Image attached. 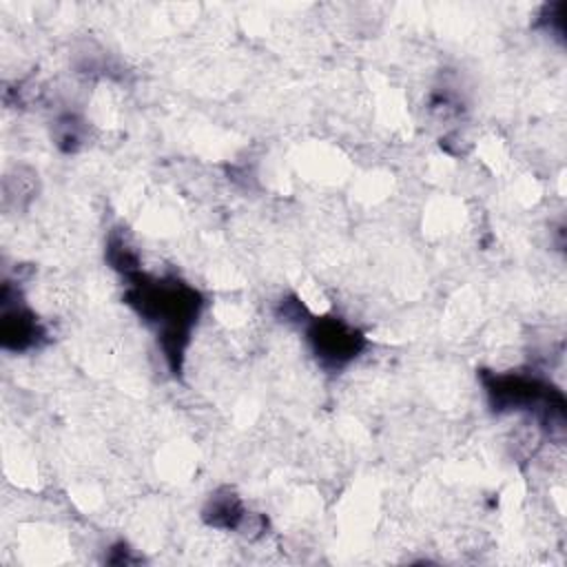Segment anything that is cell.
Listing matches in <instances>:
<instances>
[{"instance_id": "2", "label": "cell", "mask_w": 567, "mask_h": 567, "mask_svg": "<svg viewBox=\"0 0 567 567\" xmlns=\"http://www.w3.org/2000/svg\"><path fill=\"white\" fill-rule=\"evenodd\" d=\"M310 337H312L317 357L326 365H337V368L348 363L352 357H357L359 348L363 346L361 334L337 319L317 321Z\"/></svg>"}, {"instance_id": "1", "label": "cell", "mask_w": 567, "mask_h": 567, "mask_svg": "<svg viewBox=\"0 0 567 567\" xmlns=\"http://www.w3.org/2000/svg\"><path fill=\"white\" fill-rule=\"evenodd\" d=\"M131 303L140 315L159 326V339L171 365L177 370L188 339L193 319L197 317L199 297L193 288L179 281H144L135 284Z\"/></svg>"}, {"instance_id": "3", "label": "cell", "mask_w": 567, "mask_h": 567, "mask_svg": "<svg viewBox=\"0 0 567 567\" xmlns=\"http://www.w3.org/2000/svg\"><path fill=\"white\" fill-rule=\"evenodd\" d=\"M40 326L33 319V315L16 308L11 312H4L2 317V341L7 348L22 350L27 346H33L40 337Z\"/></svg>"}]
</instances>
